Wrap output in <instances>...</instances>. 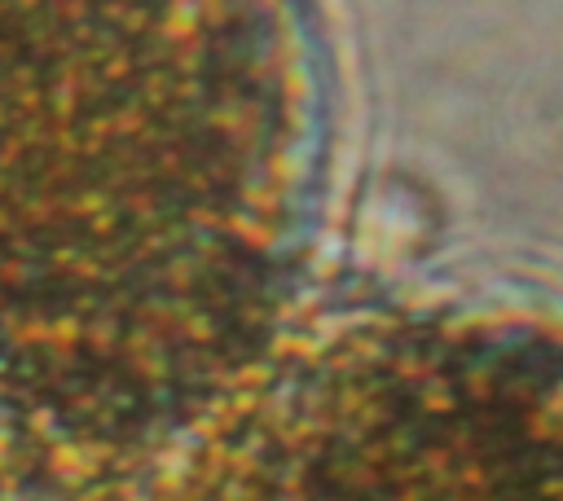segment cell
I'll return each instance as SVG.
<instances>
[{
  "label": "cell",
  "mask_w": 563,
  "mask_h": 501,
  "mask_svg": "<svg viewBox=\"0 0 563 501\" xmlns=\"http://www.w3.org/2000/svg\"><path fill=\"white\" fill-rule=\"evenodd\" d=\"M0 13V369L57 400H172L251 343L277 101L194 18Z\"/></svg>",
  "instance_id": "obj_1"
}]
</instances>
